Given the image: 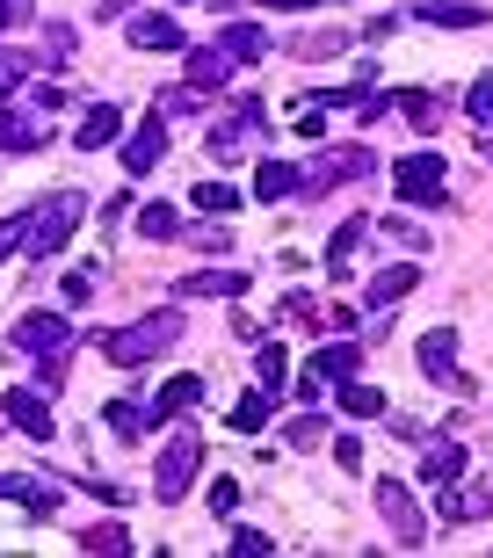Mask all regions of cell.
Wrapping results in <instances>:
<instances>
[{
    "instance_id": "5b68a950",
    "label": "cell",
    "mask_w": 493,
    "mask_h": 558,
    "mask_svg": "<svg viewBox=\"0 0 493 558\" xmlns=\"http://www.w3.org/2000/svg\"><path fill=\"white\" fill-rule=\"evenodd\" d=\"M377 515L392 522V544H399V551H421V544H429V522H421V508H413V494L399 478H377Z\"/></svg>"
},
{
    "instance_id": "d6a6232c",
    "label": "cell",
    "mask_w": 493,
    "mask_h": 558,
    "mask_svg": "<svg viewBox=\"0 0 493 558\" xmlns=\"http://www.w3.org/2000/svg\"><path fill=\"white\" fill-rule=\"evenodd\" d=\"M29 65H37V59H22V51H0V95H15V87L29 81Z\"/></svg>"
},
{
    "instance_id": "e0dca14e",
    "label": "cell",
    "mask_w": 493,
    "mask_h": 558,
    "mask_svg": "<svg viewBox=\"0 0 493 558\" xmlns=\"http://www.w3.org/2000/svg\"><path fill=\"white\" fill-rule=\"evenodd\" d=\"M254 196H262V204H284V196H305V174H298L290 160H262V167H254Z\"/></svg>"
},
{
    "instance_id": "7a4b0ae2",
    "label": "cell",
    "mask_w": 493,
    "mask_h": 558,
    "mask_svg": "<svg viewBox=\"0 0 493 558\" xmlns=\"http://www.w3.org/2000/svg\"><path fill=\"white\" fill-rule=\"evenodd\" d=\"M196 472H204V435H196V428H175V442L160 450V472H153V500H160V508L189 500Z\"/></svg>"
},
{
    "instance_id": "5bb4252c",
    "label": "cell",
    "mask_w": 493,
    "mask_h": 558,
    "mask_svg": "<svg viewBox=\"0 0 493 558\" xmlns=\"http://www.w3.org/2000/svg\"><path fill=\"white\" fill-rule=\"evenodd\" d=\"M160 160H167V131H160V117H145V131L123 138V167H131V174H153Z\"/></svg>"
},
{
    "instance_id": "7bdbcfd3",
    "label": "cell",
    "mask_w": 493,
    "mask_h": 558,
    "mask_svg": "<svg viewBox=\"0 0 493 558\" xmlns=\"http://www.w3.org/2000/svg\"><path fill=\"white\" fill-rule=\"evenodd\" d=\"M320 327H334V333H349V327H356V305H334V312L320 305Z\"/></svg>"
},
{
    "instance_id": "7402d4cb",
    "label": "cell",
    "mask_w": 493,
    "mask_h": 558,
    "mask_svg": "<svg viewBox=\"0 0 493 558\" xmlns=\"http://www.w3.org/2000/svg\"><path fill=\"white\" fill-rule=\"evenodd\" d=\"M175 298H246V276L240 269H204V276H182Z\"/></svg>"
},
{
    "instance_id": "bcb514c9",
    "label": "cell",
    "mask_w": 493,
    "mask_h": 558,
    "mask_svg": "<svg viewBox=\"0 0 493 558\" xmlns=\"http://www.w3.org/2000/svg\"><path fill=\"white\" fill-rule=\"evenodd\" d=\"M0 29H8V15H0Z\"/></svg>"
},
{
    "instance_id": "4fadbf2b",
    "label": "cell",
    "mask_w": 493,
    "mask_h": 558,
    "mask_svg": "<svg viewBox=\"0 0 493 558\" xmlns=\"http://www.w3.org/2000/svg\"><path fill=\"white\" fill-rule=\"evenodd\" d=\"M123 37L139 44V51H182V22H175V15H131V22H123Z\"/></svg>"
},
{
    "instance_id": "9c48e42d",
    "label": "cell",
    "mask_w": 493,
    "mask_h": 558,
    "mask_svg": "<svg viewBox=\"0 0 493 558\" xmlns=\"http://www.w3.org/2000/svg\"><path fill=\"white\" fill-rule=\"evenodd\" d=\"M0 414L15 421V428L29 435V442H51V428H59V421H51V407H44V392H37V385H22V392H0Z\"/></svg>"
},
{
    "instance_id": "7c38bea8",
    "label": "cell",
    "mask_w": 493,
    "mask_h": 558,
    "mask_svg": "<svg viewBox=\"0 0 493 558\" xmlns=\"http://www.w3.org/2000/svg\"><path fill=\"white\" fill-rule=\"evenodd\" d=\"M123 138V109L117 102H95L81 117V131H73V145H81V153H103V145H117Z\"/></svg>"
},
{
    "instance_id": "b9f144b4",
    "label": "cell",
    "mask_w": 493,
    "mask_h": 558,
    "mask_svg": "<svg viewBox=\"0 0 493 558\" xmlns=\"http://www.w3.org/2000/svg\"><path fill=\"white\" fill-rule=\"evenodd\" d=\"M87 298H95V276L73 269V276H65V305H87Z\"/></svg>"
},
{
    "instance_id": "ac0fdd59",
    "label": "cell",
    "mask_w": 493,
    "mask_h": 558,
    "mask_svg": "<svg viewBox=\"0 0 493 558\" xmlns=\"http://www.w3.org/2000/svg\"><path fill=\"white\" fill-rule=\"evenodd\" d=\"M421 22H435V29H486V8L479 0H421Z\"/></svg>"
},
{
    "instance_id": "d4e9b609",
    "label": "cell",
    "mask_w": 493,
    "mask_h": 558,
    "mask_svg": "<svg viewBox=\"0 0 493 558\" xmlns=\"http://www.w3.org/2000/svg\"><path fill=\"white\" fill-rule=\"evenodd\" d=\"M334 407H341V414H356V421H370V414H385V392H370V385L341 377V385H334Z\"/></svg>"
},
{
    "instance_id": "4dcf8cb0",
    "label": "cell",
    "mask_w": 493,
    "mask_h": 558,
    "mask_svg": "<svg viewBox=\"0 0 493 558\" xmlns=\"http://www.w3.org/2000/svg\"><path fill=\"white\" fill-rule=\"evenodd\" d=\"M189 109H204L196 87H167V95H153V117H189Z\"/></svg>"
},
{
    "instance_id": "d6986e66",
    "label": "cell",
    "mask_w": 493,
    "mask_h": 558,
    "mask_svg": "<svg viewBox=\"0 0 493 558\" xmlns=\"http://www.w3.org/2000/svg\"><path fill=\"white\" fill-rule=\"evenodd\" d=\"M421 371H429L435 385H457V333L450 327L421 333Z\"/></svg>"
},
{
    "instance_id": "ab89813d",
    "label": "cell",
    "mask_w": 493,
    "mask_h": 558,
    "mask_svg": "<svg viewBox=\"0 0 493 558\" xmlns=\"http://www.w3.org/2000/svg\"><path fill=\"white\" fill-rule=\"evenodd\" d=\"M334 464L356 472V464H363V442H356V435H334Z\"/></svg>"
},
{
    "instance_id": "9a60e30c",
    "label": "cell",
    "mask_w": 493,
    "mask_h": 558,
    "mask_svg": "<svg viewBox=\"0 0 493 558\" xmlns=\"http://www.w3.org/2000/svg\"><path fill=\"white\" fill-rule=\"evenodd\" d=\"M363 371V349H356V341H320V349H312V377H320V385H341V377H356Z\"/></svg>"
},
{
    "instance_id": "ba28073f",
    "label": "cell",
    "mask_w": 493,
    "mask_h": 558,
    "mask_svg": "<svg viewBox=\"0 0 493 558\" xmlns=\"http://www.w3.org/2000/svg\"><path fill=\"white\" fill-rule=\"evenodd\" d=\"M435 515L443 522H479V515H493V472L479 478V486H435Z\"/></svg>"
},
{
    "instance_id": "cb8c5ba5",
    "label": "cell",
    "mask_w": 493,
    "mask_h": 558,
    "mask_svg": "<svg viewBox=\"0 0 493 558\" xmlns=\"http://www.w3.org/2000/svg\"><path fill=\"white\" fill-rule=\"evenodd\" d=\"M421 478H429V486H450V478H465V450H457V442H429V457H421Z\"/></svg>"
},
{
    "instance_id": "8992f818",
    "label": "cell",
    "mask_w": 493,
    "mask_h": 558,
    "mask_svg": "<svg viewBox=\"0 0 493 558\" xmlns=\"http://www.w3.org/2000/svg\"><path fill=\"white\" fill-rule=\"evenodd\" d=\"M305 174V196L312 189H334V182H363V174H377V160H370V145H334V153H320L312 167H298Z\"/></svg>"
},
{
    "instance_id": "f35d334b",
    "label": "cell",
    "mask_w": 493,
    "mask_h": 558,
    "mask_svg": "<svg viewBox=\"0 0 493 558\" xmlns=\"http://www.w3.org/2000/svg\"><path fill=\"white\" fill-rule=\"evenodd\" d=\"M320 435H327V428H320V414H298V421H290V442H298V450H312Z\"/></svg>"
},
{
    "instance_id": "1f68e13d",
    "label": "cell",
    "mask_w": 493,
    "mask_h": 558,
    "mask_svg": "<svg viewBox=\"0 0 493 558\" xmlns=\"http://www.w3.org/2000/svg\"><path fill=\"white\" fill-rule=\"evenodd\" d=\"M363 232H370V218H349V226H341V232L327 240V262H349V254L363 247Z\"/></svg>"
},
{
    "instance_id": "e575fe53",
    "label": "cell",
    "mask_w": 493,
    "mask_h": 558,
    "mask_svg": "<svg viewBox=\"0 0 493 558\" xmlns=\"http://www.w3.org/2000/svg\"><path fill=\"white\" fill-rule=\"evenodd\" d=\"M232 551H240V558H268L276 537H262V530H246V522H240V530H232Z\"/></svg>"
},
{
    "instance_id": "603a6c76",
    "label": "cell",
    "mask_w": 493,
    "mask_h": 558,
    "mask_svg": "<svg viewBox=\"0 0 493 558\" xmlns=\"http://www.w3.org/2000/svg\"><path fill=\"white\" fill-rule=\"evenodd\" d=\"M44 145V117H15V109H0V153H37Z\"/></svg>"
},
{
    "instance_id": "8fae6325",
    "label": "cell",
    "mask_w": 493,
    "mask_h": 558,
    "mask_svg": "<svg viewBox=\"0 0 493 558\" xmlns=\"http://www.w3.org/2000/svg\"><path fill=\"white\" fill-rule=\"evenodd\" d=\"M218 51H226L232 65H254V59H268V29L262 22H226V29H218Z\"/></svg>"
},
{
    "instance_id": "ee69618b",
    "label": "cell",
    "mask_w": 493,
    "mask_h": 558,
    "mask_svg": "<svg viewBox=\"0 0 493 558\" xmlns=\"http://www.w3.org/2000/svg\"><path fill=\"white\" fill-rule=\"evenodd\" d=\"M0 15H8V22H29V0H0Z\"/></svg>"
},
{
    "instance_id": "52a82bcc",
    "label": "cell",
    "mask_w": 493,
    "mask_h": 558,
    "mask_svg": "<svg viewBox=\"0 0 493 558\" xmlns=\"http://www.w3.org/2000/svg\"><path fill=\"white\" fill-rule=\"evenodd\" d=\"M15 341L37 355V363H65V355H73V327H65L59 312H29V319L15 327Z\"/></svg>"
},
{
    "instance_id": "ffe728a7",
    "label": "cell",
    "mask_w": 493,
    "mask_h": 558,
    "mask_svg": "<svg viewBox=\"0 0 493 558\" xmlns=\"http://www.w3.org/2000/svg\"><path fill=\"white\" fill-rule=\"evenodd\" d=\"M189 407H204V377H167L145 421H175V414H189Z\"/></svg>"
},
{
    "instance_id": "484cf974",
    "label": "cell",
    "mask_w": 493,
    "mask_h": 558,
    "mask_svg": "<svg viewBox=\"0 0 493 558\" xmlns=\"http://www.w3.org/2000/svg\"><path fill=\"white\" fill-rule=\"evenodd\" d=\"M103 421H109V435H117V442H139V435L153 428V421H145V407H131V399H109Z\"/></svg>"
},
{
    "instance_id": "8d00e7d4",
    "label": "cell",
    "mask_w": 493,
    "mask_h": 558,
    "mask_svg": "<svg viewBox=\"0 0 493 558\" xmlns=\"http://www.w3.org/2000/svg\"><path fill=\"white\" fill-rule=\"evenodd\" d=\"M284 312L298 319V327H320V298H312V290H290V298H284Z\"/></svg>"
},
{
    "instance_id": "60d3db41",
    "label": "cell",
    "mask_w": 493,
    "mask_h": 558,
    "mask_svg": "<svg viewBox=\"0 0 493 558\" xmlns=\"http://www.w3.org/2000/svg\"><path fill=\"white\" fill-rule=\"evenodd\" d=\"M232 508H240V486L218 478V486H211V515H232Z\"/></svg>"
},
{
    "instance_id": "6da1fadb",
    "label": "cell",
    "mask_w": 493,
    "mask_h": 558,
    "mask_svg": "<svg viewBox=\"0 0 493 558\" xmlns=\"http://www.w3.org/2000/svg\"><path fill=\"white\" fill-rule=\"evenodd\" d=\"M182 341V312H145L139 327H117V333H95V349L117 363V371H139V363H153L160 349H175Z\"/></svg>"
},
{
    "instance_id": "74e56055",
    "label": "cell",
    "mask_w": 493,
    "mask_h": 558,
    "mask_svg": "<svg viewBox=\"0 0 493 558\" xmlns=\"http://www.w3.org/2000/svg\"><path fill=\"white\" fill-rule=\"evenodd\" d=\"M22 240H29V210H22V218H0V262H8Z\"/></svg>"
},
{
    "instance_id": "f1b7e54d",
    "label": "cell",
    "mask_w": 493,
    "mask_h": 558,
    "mask_svg": "<svg viewBox=\"0 0 493 558\" xmlns=\"http://www.w3.org/2000/svg\"><path fill=\"white\" fill-rule=\"evenodd\" d=\"M284 363H290V355L276 349V341H268V349L254 355V377H262V392H284V385H290V371H284Z\"/></svg>"
},
{
    "instance_id": "4316f807",
    "label": "cell",
    "mask_w": 493,
    "mask_h": 558,
    "mask_svg": "<svg viewBox=\"0 0 493 558\" xmlns=\"http://www.w3.org/2000/svg\"><path fill=\"white\" fill-rule=\"evenodd\" d=\"M268 407H276V392H262V385H254V392L232 407V428H240V435H262L268 428Z\"/></svg>"
},
{
    "instance_id": "f546056e",
    "label": "cell",
    "mask_w": 493,
    "mask_h": 558,
    "mask_svg": "<svg viewBox=\"0 0 493 558\" xmlns=\"http://www.w3.org/2000/svg\"><path fill=\"white\" fill-rule=\"evenodd\" d=\"M139 232H145V240H175V232H182V218H175L167 204H145L139 210Z\"/></svg>"
},
{
    "instance_id": "d590c367",
    "label": "cell",
    "mask_w": 493,
    "mask_h": 558,
    "mask_svg": "<svg viewBox=\"0 0 493 558\" xmlns=\"http://www.w3.org/2000/svg\"><path fill=\"white\" fill-rule=\"evenodd\" d=\"M465 109H472L479 124H493V73H479V81H472V95H465Z\"/></svg>"
},
{
    "instance_id": "83f0119b",
    "label": "cell",
    "mask_w": 493,
    "mask_h": 558,
    "mask_svg": "<svg viewBox=\"0 0 493 558\" xmlns=\"http://www.w3.org/2000/svg\"><path fill=\"white\" fill-rule=\"evenodd\" d=\"M81 551H109V558H117V551H131V530H123V522H87Z\"/></svg>"
},
{
    "instance_id": "277c9868",
    "label": "cell",
    "mask_w": 493,
    "mask_h": 558,
    "mask_svg": "<svg viewBox=\"0 0 493 558\" xmlns=\"http://www.w3.org/2000/svg\"><path fill=\"white\" fill-rule=\"evenodd\" d=\"M392 196L399 204H450V167H443V153H407V160L392 167Z\"/></svg>"
},
{
    "instance_id": "7dc6e473",
    "label": "cell",
    "mask_w": 493,
    "mask_h": 558,
    "mask_svg": "<svg viewBox=\"0 0 493 558\" xmlns=\"http://www.w3.org/2000/svg\"><path fill=\"white\" fill-rule=\"evenodd\" d=\"M486 153H493V138H486Z\"/></svg>"
},
{
    "instance_id": "30bf717a",
    "label": "cell",
    "mask_w": 493,
    "mask_h": 558,
    "mask_svg": "<svg viewBox=\"0 0 493 558\" xmlns=\"http://www.w3.org/2000/svg\"><path fill=\"white\" fill-rule=\"evenodd\" d=\"M413 283H421V269H413V262H399V269H377V276L363 283V305L392 319V312H399V298H413Z\"/></svg>"
},
{
    "instance_id": "836d02e7",
    "label": "cell",
    "mask_w": 493,
    "mask_h": 558,
    "mask_svg": "<svg viewBox=\"0 0 493 558\" xmlns=\"http://www.w3.org/2000/svg\"><path fill=\"white\" fill-rule=\"evenodd\" d=\"M196 204L226 218V210H240V189H226V182H204V189H196Z\"/></svg>"
},
{
    "instance_id": "2e32d148",
    "label": "cell",
    "mask_w": 493,
    "mask_h": 558,
    "mask_svg": "<svg viewBox=\"0 0 493 558\" xmlns=\"http://www.w3.org/2000/svg\"><path fill=\"white\" fill-rule=\"evenodd\" d=\"M226 81H232V59L218 44H196V51H189V87H196V95H218Z\"/></svg>"
},
{
    "instance_id": "3957f363",
    "label": "cell",
    "mask_w": 493,
    "mask_h": 558,
    "mask_svg": "<svg viewBox=\"0 0 493 558\" xmlns=\"http://www.w3.org/2000/svg\"><path fill=\"white\" fill-rule=\"evenodd\" d=\"M81 218H87V196H81V189H51V204L29 210V254H37V262H44V254H59L65 240H73V226H81Z\"/></svg>"
},
{
    "instance_id": "f6af8a7d",
    "label": "cell",
    "mask_w": 493,
    "mask_h": 558,
    "mask_svg": "<svg viewBox=\"0 0 493 558\" xmlns=\"http://www.w3.org/2000/svg\"><path fill=\"white\" fill-rule=\"evenodd\" d=\"M268 8H327V0H268Z\"/></svg>"
},
{
    "instance_id": "44dd1931",
    "label": "cell",
    "mask_w": 493,
    "mask_h": 558,
    "mask_svg": "<svg viewBox=\"0 0 493 558\" xmlns=\"http://www.w3.org/2000/svg\"><path fill=\"white\" fill-rule=\"evenodd\" d=\"M0 500H22L29 515H51L59 508V486H37L29 472H0Z\"/></svg>"
}]
</instances>
